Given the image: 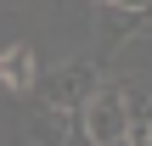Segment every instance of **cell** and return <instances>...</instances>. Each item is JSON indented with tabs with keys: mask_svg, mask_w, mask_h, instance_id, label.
Instances as JSON below:
<instances>
[{
	"mask_svg": "<svg viewBox=\"0 0 152 146\" xmlns=\"http://www.w3.org/2000/svg\"><path fill=\"white\" fill-rule=\"evenodd\" d=\"M124 124H130V113H124V96H118V79H96L90 84V96L73 107V129L85 135L90 146H107L124 135Z\"/></svg>",
	"mask_w": 152,
	"mask_h": 146,
	"instance_id": "6da1fadb",
	"label": "cell"
},
{
	"mask_svg": "<svg viewBox=\"0 0 152 146\" xmlns=\"http://www.w3.org/2000/svg\"><path fill=\"white\" fill-rule=\"evenodd\" d=\"M90 84H96V68L90 62H62V68L39 73L28 96H39V107H79L90 96Z\"/></svg>",
	"mask_w": 152,
	"mask_h": 146,
	"instance_id": "7a4b0ae2",
	"label": "cell"
},
{
	"mask_svg": "<svg viewBox=\"0 0 152 146\" xmlns=\"http://www.w3.org/2000/svg\"><path fill=\"white\" fill-rule=\"evenodd\" d=\"M28 146H68L73 135V107H34L28 124H23Z\"/></svg>",
	"mask_w": 152,
	"mask_h": 146,
	"instance_id": "3957f363",
	"label": "cell"
},
{
	"mask_svg": "<svg viewBox=\"0 0 152 146\" xmlns=\"http://www.w3.org/2000/svg\"><path fill=\"white\" fill-rule=\"evenodd\" d=\"M34 79H39L34 45H6V51H0V84H6L11 96H28V90H34Z\"/></svg>",
	"mask_w": 152,
	"mask_h": 146,
	"instance_id": "277c9868",
	"label": "cell"
},
{
	"mask_svg": "<svg viewBox=\"0 0 152 146\" xmlns=\"http://www.w3.org/2000/svg\"><path fill=\"white\" fill-rule=\"evenodd\" d=\"M135 34H147V11L102 6V45H107V51H113V45H124V39H135Z\"/></svg>",
	"mask_w": 152,
	"mask_h": 146,
	"instance_id": "5b68a950",
	"label": "cell"
},
{
	"mask_svg": "<svg viewBox=\"0 0 152 146\" xmlns=\"http://www.w3.org/2000/svg\"><path fill=\"white\" fill-rule=\"evenodd\" d=\"M102 6H118V11H147L152 0H102Z\"/></svg>",
	"mask_w": 152,
	"mask_h": 146,
	"instance_id": "8992f818",
	"label": "cell"
},
{
	"mask_svg": "<svg viewBox=\"0 0 152 146\" xmlns=\"http://www.w3.org/2000/svg\"><path fill=\"white\" fill-rule=\"evenodd\" d=\"M107 146H124V141H107Z\"/></svg>",
	"mask_w": 152,
	"mask_h": 146,
	"instance_id": "52a82bcc",
	"label": "cell"
},
{
	"mask_svg": "<svg viewBox=\"0 0 152 146\" xmlns=\"http://www.w3.org/2000/svg\"><path fill=\"white\" fill-rule=\"evenodd\" d=\"M96 6H102V0H96Z\"/></svg>",
	"mask_w": 152,
	"mask_h": 146,
	"instance_id": "ba28073f",
	"label": "cell"
}]
</instances>
